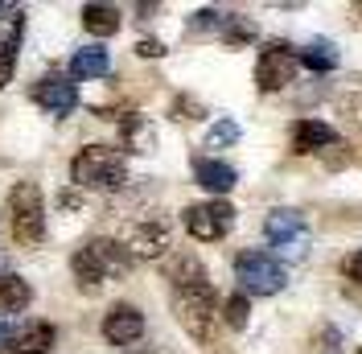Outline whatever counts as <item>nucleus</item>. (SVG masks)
Instances as JSON below:
<instances>
[{"label": "nucleus", "mask_w": 362, "mask_h": 354, "mask_svg": "<svg viewBox=\"0 0 362 354\" xmlns=\"http://www.w3.org/2000/svg\"><path fill=\"white\" fill-rule=\"evenodd\" d=\"M194 33H206V29H223V13H214V8H198L194 13V21H189Z\"/></svg>", "instance_id": "26"}, {"label": "nucleus", "mask_w": 362, "mask_h": 354, "mask_svg": "<svg viewBox=\"0 0 362 354\" xmlns=\"http://www.w3.org/2000/svg\"><path fill=\"white\" fill-rule=\"evenodd\" d=\"M293 144L296 153H321L334 144V128L321 124V120H296L293 124Z\"/></svg>", "instance_id": "14"}, {"label": "nucleus", "mask_w": 362, "mask_h": 354, "mask_svg": "<svg viewBox=\"0 0 362 354\" xmlns=\"http://www.w3.org/2000/svg\"><path fill=\"white\" fill-rule=\"evenodd\" d=\"M173 115H177V120H198V115H202V103H198V99H185V95H181L177 103H173Z\"/></svg>", "instance_id": "27"}, {"label": "nucleus", "mask_w": 362, "mask_h": 354, "mask_svg": "<svg viewBox=\"0 0 362 354\" xmlns=\"http://www.w3.org/2000/svg\"><path fill=\"white\" fill-rule=\"evenodd\" d=\"M247 313H251V305H247V297H243V292L226 297V305H223V321L230 326V330H243V326H247Z\"/></svg>", "instance_id": "25"}, {"label": "nucleus", "mask_w": 362, "mask_h": 354, "mask_svg": "<svg viewBox=\"0 0 362 354\" xmlns=\"http://www.w3.org/2000/svg\"><path fill=\"white\" fill-rule=\"evenodd\" d=\"M300 67L325 74V70L338 67V50H329V45H309V50H300Z\"/></svg>", "instance_id": "21"}, {"label": "nucleus", "mask_w": 362, "mask_h": 354, "mask_svg": "<svg viewBox=\"0 0 362 354\" xmlns=\"http://www.w3.org/2000/svg\"><path fill=\"white\" fill-rule=\"evenodd\" d=\"M33 301V288L25 285L21 276H0V309L4 313H21Z\"/></svg>", "instance_id": "20"}, {"label": "nucleus", "mask_w": 362, "mask_h": 354, "mask_svg": "<svg viewBox=\"0 0 362 354\" xmlns=\"http://www.w3.org/2000/svg\"><path fill=\"white\" fill-rule=\"evenodd\" d=\"M70 268H74V280L78 288H99L112 276H124L132 268V256L124 251V244L115 239H90L87 247H78L70 256Z\"/></svg>", "instance_id": "1"}, {"label": "nucleus", "mask_w": 362, "mask_h": 354, "mask_svg": "<svg viewBox=\"0 0 362 354\" xmlns=\"http://www.w3.org/2000/svg\"><path fill=\"white\" fill-rule=\"evenodd\" d=\"M83 25H87V33H95V38H112V33H119V8L115 4H87L83 8Z\"/></svg>", "instance_id": "18"}, {"label": "nucleus", "mask_w": 362, "mask_h": 354, "mask_svg": "<svg viewBox=\"0 0 362 354\" xmlns=\"http://www.w3.org/2000/svg\"><path fill=\"white\" fill-rule=\"evenodd\" d=\"M8 210H13V235L17 244L33 247L45 239V210H42V190L37 181H17L8 194Z\"/></svg>", "instance_id": "5"}, {"label": "nucleus", "mask_w": 362, "mask_h": 354, "mask_svg": "<svg viewBox=\"0 0 362 354\" xmlns=\"http://www.w3.org/2000/svg\"><path fill=\"white\" fill-rule=\"evenodd\" d=\"M124 251L132 260H157V256H165L169 251V227L157 219L136 222L132 231H128V239H124Z\"/></svg>", "instance_id": "8"}, {"label": "nucleus", "mask_w": 362, "mask_h": 354, "mask_svg": "<svg viewBox=\"0 0 362 354\" xmlns=\"http://www.w3.org/2000/svg\"><path fill=\"white\" fill-rule=\"evenodd\" d=\"M49 346H54V326L49 321H29L8 354H45Z\"/></svg>", "instance_id": "19"}, {"label": "nucleus", "mask_w": 362, "mask_h": 354, "mask_svg": "<svg viewBox=\"0 0 362 354\" xmlns=\"http://www.w3.org/2000/svg\"><path fill=\"white\" fill-rule=\"evenodd\" d=\"M21 13V4H13V0H0V29H4V21L13 25V17Z\"/></svg>", "instance_id": "31"}, {"label": "nucleus", "mask_w": 362, "mask_h": 354, "mask_svg": "<svg viewBox=\"0 0 362 354\" xmlns=\"http://www.w3.org/2000/svg\"><path fill=\"white\" fill-rule=\"evenodd\" d=\"M136 54H140V58H160V54H165V45L153 42V38H144V42H136Z\"/></svg>", "instance_id": "30"}, {"label": "nucleus", "mask_w": 362, "mask_h": 354, "mask_svg": "<svg viewBox=\"0 0 362 354\" xmlns=\"http://www.w3.org/2000/svg\"><path fill=\"white\" fill-rule=\"evenodd\" d=\"M173 309H177L181 330L189 333L194 342H210L214 326H218V313H214V288H177L173 292Z\"/></svg>", "instance_id": "4"}, {"label": "nucleus", "mask_w": 362, "mask_h": 354, "mask_svg": "<svg viewBox=\"0 0 362 354\" xmlns=\"http://www.w3.org/2000/svg\"><path fill=\"white\" fill-rule=\"evenodd\" d=\"M194 177H198V185L210 190V194H226V190H235V181H239V173H235L226 161H214V156H198V161H194Z\"/></svg>", "instance_id": "12"}, {"label": "nucleus", "mask_w": 362, "mask_h": 354, "mask_svg": "<svg viewBox=\"0 0 362 354\" xmlns=\"http://www.w3.org/2000/svg\"><path fill=\"white\" fill-rule=\"evenodd\" d=\"M235 280L243 285V297H276L288 285V272L268 251H239L235 256Z\"/></svg>", "instance_id": "3"}, {"label": "nucleus", "mask_w": 362, "mask_h": 354, "mask_svg": "<svg viewBox=\"0 0 362 354\" xmlns=\"http://www.w3.org/2000/svg\"><path fill=\"white\" fill-rule=\"evenodd\" d=\"M268 256L272 260H276V256H280V260H305V256H309V231H300V235H293V239L272 244Z\"/></svg>", "instance_id": "23"}, {"label": "nucleus", "mask_w": 362, "mask_h": 354, "mask_svg": "<svg viewBox=\"0 0 362 354\" xmlns=\"http://www.w3.org/2000/svg\"><path fill=\"white\" fill-rule=\"evenodd\" d=\"M165 280L177 288H202L210 285V276H206V268L198 256H189V251H181V256H169V264H165Z\"/></svg>", "instance_id": "11"}, {"label": "nucleus", "mask_w": 362, "mask_h": 354, "mask_svg": "<svg viewBox=\"0 0 362 354\" xmlns=\"http://www.w3.org/2000/svg\"><path fill=\"white\" fill-rule=\"evenodd\" d=\"M70 177H74V185H83V190H124V181H128V161H124V153H115L107 144H87L83 153L74 156Z\"/></svg>", "instance_id": "2"}, {"label": "nucleus", "mask_w": 362, "mask_h": 354, "mask_svg": "<svg viewBox=\"0 0 362 354\" xmlns=\"http://www.w3.org/2000/svg\"><path fill=\"white\" fill-rule=\"evenodd\" d=\"M296 70H300V50H293L284 42H268L264 54H259V62H255V87L280 91L296 79Z\"/></svg>", "instance_id": "7"}, {"label": "nucleus", "mask_w": 362, "mask_h": 354, "mask_svg": "<svg viewBox=\"0 0 362 354\" xmlns=\"http://www.w3.org/2000/svg\"><path fill=\"white\" fill-rule=\"evenodd\" d=\"M140 333H144V313L136 305H112V313L103 317V338L112 346H132Z\"/></svg>", "instance_id": "10"}, {"label": "nucleus", "mask_w": 362, "mask_h": 354, "mask_svg": "<svg viewBox=\"0 0 362 354\" xmlns=\"http://www.w3.org/2000/svg\"><path fill=\"white\" fill-rule=\"evenodd\" d=\"M21 33H25V8L13 17V25L4 29L0 38V91L13 83V70H17V45H21Z\"/></svg>", "instance_id": "15"}, {"label": "nucleus", "mask_w": 362, "mask_h": 354, "mask_svg": "<svg viewBox=\"0 0 362 354\" xmlns=\"http://www.w3.org/2000/svg\"><path fill=\"white\" fill-rule=\"evenodd\" d=\"M107 70H112V58H107L103 45L74 50V58H70V74H74V79H103Z\"/></svg>", "instance_id": "16"}, {"label": "nucleus", "mask_w": 362, "mask_h": 354, "mask_svg": "<svg viewBox=\"0 0 362 354\" xmlns=\"http://www.w3.org/2000/svg\"><path fill=\"white\" fill-rule=\"evenodd\" d=\"M33 103L62 120L78 108V87L70 79H42V83H33Z\"/></svg>", "instance_id": "9"}, {"label": "nucleus", "mask_w": 362, "mask_h": 354, "mask_svg": "<svg viewBox=\"0 0 362 354\" xmlns=\"http://www.w3.org/2000/svg\"><path fill=\"white\" fill-rule=\"evenodd\" d=\"M305 231V215L300 210H288V206H280V210H272L268 219H264V235H268V244H280V239H293Z\"/></svg>", "instance_id": "17"}, {"label": "nucleus", "mask_w": 362, "mask_h": 354, "mask_svg": "<svg viewBox=\"0 0 362 354\" xmlns=\"http://www.w3.org/2000/svg\"><path fill=\"white\" fill-rule=\"evenodd\" d=\"M243 136V128L235 124V120H218L210 132H206V149H226V144H235Z\"/></svg>", "instance_id": "24"}, {"label": "nucleus", "mask_w": 362, "mask_h": 354, "mask_svg": "<svg viewBox=\"0 0 362 354\" xmlns=\"http://www.w3.org/2000/svg\"><path fill=\"white\" fill-rule=\"evenodd\" d=\"M119 140H124L128 153H153V149H157V128H153L144 115L128 111V115L119 120Z\"/></svg>", "instance_id": "13"}, {"label": "nucleus", "mask_w": 362, "mask_h": 354, "mask_svg": "<svg viewBox=\"0 0 362 354\" xmlns=\"http://www.w3.org/2000/svg\"><path fill=\"white\" fill-rule=\"evenodd\" d=\"M223 42L226 45H247L255 42V25L247 17H223Z\"/></svg>", "instance_id": "22"}, {"label": "nucleus", "mask_w": 362, "mask_h": 354, "mask_svg": "<svg viewBox=\"0 0 362 354\" xmlns=\"http://www.w3.org/2000/svg\"><path fill=\"white\" fill-rule=\"evenodd\" d=\"M17 338H21V326L17 321H0V350H13Z\"/></svg>", "instance_id": "28"}, {"label": "nucleus", "mask_w": 362, "mask_h": 354, "mask_svg": "<svg viewBox=\"0 0 362 354\" xmlns=\"http://www.w3.org/2000/svg\"><path fill=\"white\" fill-rule=\"evenodd\" d=\"M181 222H185V231L194 235V239H202V244H214V239H223L226 231L235 227V206L230 202H194V206H185L181 210Z\"/></svg>", "instance_id": "6"}, {"label": "nucleus", "mask_w": 362, "mask_h": 354, "mask_svg": "<svg viewBox=\"0 0 362 354\" xmlns=\"http://www.w3.org/2000/svg\"><path fill=\"white\" fill-rule=\"evenodd\" d=\"M341 272H346V280H350V285H362V251H354V256H346V264H341Z\"/></svg>", "instance_id": "29"}]
</instances>
